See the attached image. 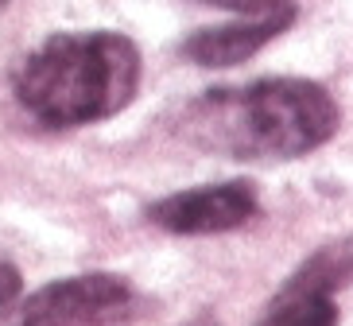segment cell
<instances>
[{
	"label": "cell",
	"instance_id": "obj_9",
	"mask_svg": "<svg viewBox=\"0 0 353 326\" xmlns=\"http://www.w3.org/2000/svg\"><path fill=\"white\" fill-rule=\"evenodd\" d=\"M20 295H23L20 268H16V264H8V261H0V311H4L12 299H20Z\"/></svg>",
	"mask_w": 353,
	"mask_h": 326
},
{
	"label": "cell",
	"instance_id": "obj_4",
	"mask_svg": "<svg viewBox=\"0 0 353 326\" xmlns=\"http://www.w3.org/2000/svg\"><path fill=\"white\" fill-rule=\"evenodd\" d=\"M260 210L256 187L245 179L206 183V187L175 190L167 198L148 206V221L179 237H210V233H229L249 225Z\"/></svg>",
	"mask_w": 353,
	"mask_h": 326
},
{
	"label": "cell",
	"instance_id": "obj_10",
	"mask_svg": "<svg viewBox=\"0 0 353 326\" xmlns=\"http://www.w3.org/2000/svg\"><path fill=\"white\" fill-rule=\"evenodd\" d=\"M187 326H218L214 318H194V323H187Z\"/></svg>",
	"mask_w": 353,
	"mask_h": 326
},
{
	"label": "cell",
	"instance_id": "obj_8",
	"mask_svg": "<svg viewBox=\"0 0 353 326\" xmlns=\"http://www.w3.org/2000/svg\"><path fill=\"white\" fill-rule=\"evenodd\" d=\"M198 4L237 12V16H272V12H288V8H295V0H198Z\"/></svg>",
	"mask_w": 353,
	"mask_h": 326
},
{
	"label": "cell",
	"instance_id": "obj_2",
	"mask_svg": "<svg viewBox=\"0 0 353 326\" xmlns=\"http://www.w3.org/2000/svg\"><path fill=\"white\" fill-rule=\"evenodd\" d=\"M136 90L140 47L121 32H54L16 70V101L47 128L109 121Z\"/></svg>",
	"mask_w": 353,
	"mask_h": 326
},
{
	"label": "cell",
	"instance_id": "obj_5",
	"mask_svg": "<svg viewBox=\"0 0 353 326\" xmlns=\"http://www.w3.org/2000/svg\"><path fill=\"white\" fill-rule=\"evenodd\" d=\"M295 23V8L272 12V16H241V23H225V28H202L183 43L194 66H210V70H225L237 66L245 59H252L256 51H264L276 35H283Z\"/></svg>",
	"mask_w": 353,
	"mask_h": 326
},
{
	"label": "cell",
	"instance_id": "obj_7",
	"mask_svg": "<svg viewBox=\"0 0 353 326\" xmlns=\"http://www.w3.org/2000/svg\"><path fill=\"white\" fill-rule=\"evenodd\" d=\"M256 326H338V303H334V295H280L276 292V299L256 318Z\"/></svg>",
	"mask_w": 353,
	"mask_h": 326
},
{
	"label": "cell",
	"instance_id": "obj_1",
	"mask_svg": "<svg viewBox=\"0 0 353 326\" xmlns=\"http://www.w3.org/2000/svg\"><path fill=\"white\" fill-rule=\"evenodd\" d=\"M338 128L342 109L311 78H260L252 85L206 90L183 113V136L229 159H299L330 144Z\"/></svg>",
	"mask_w": 353,
	"mask_h": 326
},
{
	"label": "cell",
	"instance_id": "obj_11",
	"mask_svg": "<svg viewBox=\"0 0 353 326\" xmlns=\"http://www.w3.org/2000/svg\"><path fill=\"white\" fill-rule=\"evenodd\" d=\"M4 4H8V0H0V8H4Z\"/></svg>",
	"mask_w": 353,
	"mask_h": 326
},
{
	"label": "cell",
	"instance_id": "obj_6",
	"mask_svg": "<svg viewBox=\"0 0 353 326\" xmlns=\"http://www.w3.org/2000/svg\"><path fill=\"white\" fill-rule=\"evenodd\" d=\"M353 280V237L319 245L295 272L283 280L280 295H338Z\"/></svg>",
	"mask_w": 353,
	"mask_h": 326
},
{
	"label": "cell",
	"instance_id": "obj_3",
	"mask_svg": "<svg viewBox=\"0 0 353 326\" xmlns=\"http://www.w3.org/2000/svg\"><path fill=\"white\" fill-rule=\"evenodd\" d=\"M136 311V292L125 276L85 272L51 280L28 299H12L0 326H117Z\"/></svg>",
	"mask_w": 353,
	"mask_h": 326
}]
</instances>
